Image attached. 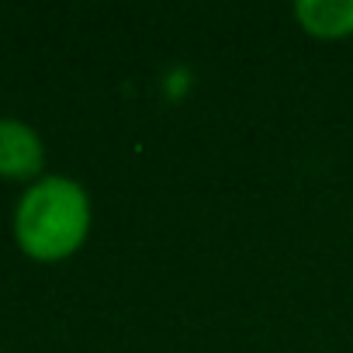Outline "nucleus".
Returning <instances> with one entry per match:
<instances>
[{
    "label": "nucleus",
    "instance_id": "nucleus-4",
    "mask_svg": "<svg viewBox=\"0 0 353 353\" xmlns=\"http://www.w3.org/2000/svg\"><path fill=\"white\" fill-rule=\"evenodd\" d=\"M0 353H4V350H0Z\"/></svg>",
    "mask_w": 353,
    "mask_h": 353
},
{
    "label": "nucleus",
    "instance_id": "nucleus-3",
    "mask_svg": "<svg viewBox=\"0 0 353 353\" xmlns=\"http://www.w3.org/2000/svg\"><path fill=\"white\" fill-rule=\"evenodd\" d=\"M291 14L312 39L336 42L353 35V0H298Z\"/></svg>",
    "mask_w": 353,
    "mask_h": 353
},
{
    "label": "nucleus",
    "instance_id": "nucleus-1",
    "mask_svg": "<svg viewBox=\"0 0 353 353\" xmlns=\"http://www.w3.org/2000/svg\"><path fill=\"white\" fill-rule=\"evenodd\" d=\"M94 205L80 181L46 173L21 191L11 212V236L35 263H63L77 256L90 236Z\"/></svg>",
    "mask_w": 353,
    "mask_h": 353
},
{
    "label": "nucleus",
    "instance_id": "nucleus-2",
    "mask_svg": "<svg viewBox=\"0 0 353 353\" xmlns=\"http://www.w3.org/2000/svg\"><path fill=\"white\" fill-rule=\"evenodd\" d=\"M46 176V142L35 125L21 118H0V181L35 184Z\"/></svg>",
    "mask_w": 353,
    "mask_h": 353
}]
</instances>
